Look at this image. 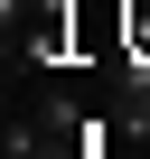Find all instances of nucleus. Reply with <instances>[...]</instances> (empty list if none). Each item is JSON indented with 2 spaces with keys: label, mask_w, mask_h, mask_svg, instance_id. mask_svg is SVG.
I'll return each mask as SVG.
<instances>
[{
  "label": "nucleus",
  "mask_w": 150,
  "mask_h": 159,
  "mask_svg": "<svg viewBox=\"0 0 150 159\" xmlns=\"http://www.w3.org/2000/svg\"><path fill=\"white\" fill-rule=\"evenodd\" d=\"M122 66H150V0H122Z\"/></svg>",
  "instance_id": "1"
}]
</instances>
